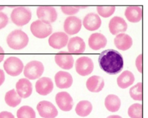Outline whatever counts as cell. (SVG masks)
<instances>
[{
	"label": "cell",
	"mask_w": 148,
	"mask_h": 118,
	"mask_svg": "<svg viewBox=\"0 0 148 118\" xmlns=\"http://www.w3.org/2000/svg\"><path fill=\"white\" fill-rule=\"evenodd\" d=\"M98 62L101 68L110 75L118 73L122 70L124 65L122 55L117 50L108 49L100 54Z\"/></svg>",
	"instance_id": "6da1fadb"
},
{
	"label": "cell",
	"mask_w": 148,
	"mask_h": 118,
	"mask_svg": "<svg viewBox=\"0 0 148 118\" xmlns=\"http://www.w3.org/2000/svg\"><path fill=\"white\" fill-rule=\"evenodd\" d=\"M6 42L10 48L19 50L27 45L29 42V38L27 35L21 30L15 29L8 35Z\"/></svg>",
	"instance_id": "7a4b0ae2"
},
{
	"label": "cell",
	"mask_w": 148,
	"mask_h": 118,
	"mask_svg": "<svg viewBox=\"0 0 148 118\" xmlns=\"http://www.w3.org/2000/svg\"><path fill=\"white\" fill-rule=\"evenodd\" d=\"M30 9L25 7L19 6L14 8L10 14L12 22L18 26H22L29 22L32 18Z\"/></svg>",
	"instance_id": "3957f363"
},
{
	"label": "cell",
	"mask_w": 148,
	"mask_h": 118,
	"mask_svg": "<svg viewBox=\"0 0 148 118\" xmlns=\"http://www.w3.org/2000/svg\"><path fill=\"white\" fill-rule=\"evenodd\" d=\"M30 29L34 36L40 39L46 37L52 31V28L51 24L45 23L40 20L33 22L31 24Z\"/></svg>",
	"instance_id": "277c9868"
},
{
	"label": "cell",
	"mask_w": 148,
	"mask_h": 118,
	"mask_svg": "<svg viewBox=\"0 0 148 118\" xmlns=\"http://www.w3.org/2000/svg\"><path fill=\"white\" fill-rule=\"evenodd\" d=\"M44 70V66L42 62L36 60H32L25 66L23 73L28 79H34L40 77Z\"/></svg>",
	"instance_id": "5b68a950"
},
{
	"label": "cell",
	"mask_w": 148,
	"mask_h": 118,
	"mask_svg": "<svg viewBox=\"0 0 148 118\" xmlns=\"http://www.w3.org/2000/svg\"><path fill=\"white\" fill-rule=\"evenodd\" d=\"M3 66L4 70L8 74L16 76L22 72L24 65L19 58L15 56H10L4 61Z\"/></svg>",
	"instance_id": "8992f818"
},
{
	"label": "cell",
	"mask_w": 148,
	"mask_h": 118,
	"mask_svg": "<svg viewBox=\"0 0 148 118\" xmlns=\"http://www.w3.org/2000/svg\"><path fill=\"white\" fill-rule=\"evenodd\" d=\"M36 14L39 20L47 23L54 22L57 18L55 9L51 6H40L36 10Z\"/></svg>",
	"instance_id": "52a82bcc"
},
{
	"label": "cell",
	"mask_w": 148,
	"mask_h": 118,
	"mask_svg": "<svg viewBox=\"0 0 148 118\" xmlns=\"http://www.w3.org/2000/svg\"><path fill=\"white\" fill-rule=\"evenodd\" d=\"M36 108L40 116L44 118H54L58 115L56 106L48 101H40L37 104Z\"/></svg>",
	"instance_id": "ba28073f"
},
{
	"label": "cell",
	"mask_w": 148,
	"mask_h": 118,
	"mask_svg": "<svg viewBox=\"0 0 148 118\" xmlns=\"http://www.w3.org/2000/svg\"><path fill=\"white\" fill-rule=\"evenodd\" d=\"M75 68L80 75L85 76L90 74L94 69V64L92 59L87 56L79 57L76 60Z\"/></svg>",
	"instance_id": "9c48e42d"
},
{
	"label": "cell",
	"mask_w": 148,
	"mask_h": 118,
	"mask_svg": "<svg viewBox=\"0 0 148 118\" xmlns=\"http://www.w3.org/2000/svg\"><path fill=\"white\" fill-rule=\"evenodd\" d=\"M55 100L58 106L62 110L68 111L72 109L73 105V99L68 92H58L56 95Z\"/></svg>",
	"instance_id": "30bf717a"
},
{
	"label": "cell",
	"mask_w": 148,
	"mask_h": 118,
	"mask_svg": "<svg viewBox=\"0 0 148 118\" xmlns=\"http://www.w3.org/2000/svg\"><path fill=\"white\" fill-rule=\"evenodd\" d=\"M82 25V21L80 18L75 16H70L67 17L64 21V30L69 35H74L80 31Z\"/></svg>",
	"instance_id": "8fae6325"
},
{
	"label": "cell",
	"mask_w": 148,
	"mask_h": 118,
	"mask_svg": "<svg viewBox=\"0 0 148 118\" xmlns=\"http://www.w3.org/2000/svg\"><path fill=\"white\" fill-rule=\"evenodd\" d=\"M69 39L67 35L62 32H58L53 33L49 37V45L55 49H59L65 47L67 44Z\"/></svg>",
	"instance_id": "7c38bea8"
},
{
	"label": "cell",
	"mask_w": 148,
	"mask_h": 118,
	"mask_svg": "<svg viewBox=\"0 0 148 118\" xmlns=\"http://www.w3.org/2000/svg\"><path fill=\"white\" fill-rule=\"evenodd\" d=\"M56 64L61 68L66 69L71 68L73 66V58L69 52L61 51L56 54L55 56Z\"/></svg>",
	"instance_id": "4fadbf2b"
},
{
	"label": "cell",
	"mask_w": 148,
	"mask_h": 118,
	"mask_svg": "<svg viewBox=\"0 0 148 118\" xmlns=\"http://www.w3.org/2000/svg\"><path fill=\"white\" fill-rule=\"evenodd\" d=\"M53 88V84L52 80L47 77H44L39 78L35 84L36 91L41 95H45L49 94Z\"/></svg>",
	"instance_id": "5bb4252c"
},
{
	"label": "cell",
	"mask_w": 148,
	"mask_h": 118,
	"mask_svg": "<svg viewBox=\"0 0 148 118\" xmlns=\"http://www.w3.org/2000/svg\"><path fill=\"white\" fill-rule=\"evenodd\" d=\"M16 92L21 98H26L29 96L32 91V83L26 78L19 79L16 84Z\"/></svg>",
	"instance_id": "9a60e30c"
},
{
	"label": "cell",
	"mask_w": 148,
	"mask_h": 118,
	"mask_svg": "<svg viewBox=\"0 0 148 118\" xmlns=\"http://www.w3.org/2000/svg\"><path fill=\"white\" fill-rule=\"evenodd\" d=\"M109 28L110 32L113 35L125 32L127 28V25L123 18L114 16L110 20Z\"/></svg>",
	"instance_id": "2e32d148"
},
{
	"label": "cell",
	"mask_w": 148,
	"mask_h": 118,
	"mask_svg": "<svg viewBox=\"0 0 148 118\" xmlns=\"http://www.w3.org/2000/svg\"><path fill=\"white\" fill-rule=\"evenodd\" d=\"M83 24L84 27L87 30L94 31L98 29L101 26V20L96 14L91 12L87 14L84 17Z\"/></svg>",
	"instance_id": "e0dca14e"
},
{
	"label": "cell",
	"mask_w": 148,
	"mask_h": 118,
	"mask_svg": "<svg viewBox=\"0 0 148 118\" xmlns=\"http://www.w3.org/2000/svg\"><path fill=\"white\" fill-rule=\"evenodd\" d=\"M54 78L56 86L60 88L70 87L73 82L71 75L69 72L65 71H58L56 74Z\"/></svg>",
	"instance_id": "ac0fdd59"
},
{
	"label": "cell",
	"mask_w": 148,
	"mask_h": 118,
	"mask_svg": "<svg viewBox=\"0 0 148 118\" xmlns=\"http://www.w3.org/2000/svg\"><path fill=\"white\" fill-rule=\"evenodd\" d=\"M67 48L70 53L79 54L84 51L86 44L82 38L76 36L70 39L67 44Z\"/></svg>",
	"instance_id": "d6986e66"
},
{
	"label": "cell",
	"mask_w": 148,
	"mask_h": 118,
	"mask_svg": "<svg viewBox=\"0 0 148 118\" xmlns=\"http://www.w3.org/2000/svg\"><path fill=\"white\" fill-rule=\"evenodd\" d=\"M107 43L106 37L102 34L96 33L92 34L88 40V44L92 49L97 50L105 47Z\"/></svg>",
	"instance_id": "ffe728a7"
},
{
	"label": "cell",
	"mask_w": 148,
	"mask_h": 118,
	"mask_svg": "<svg viewBox=\"0 0 148 118\" xmlns=\"http://www.w3.org/2000/svg\"><path fill=\"white\" fill-rule=\"evenodd\" d=\"M114 43L116 47L119 49L125 51L129 49L133 43L132 39L128 35L119 33L114 39Z\"/></svg>",
	"instance_id": "44dd1931"
},
{
	"label": "cell",
	"mask_w": 148,
	"mask_h": 118,
	"mask_svg": "<svg viewBox=\"0 0 148 118\" xmlns=\"http://www.w3.org/2000/svg\"><path fill=\"white\" fill-rule=\"evenodd\" d=\"M86 84L89 91L92 92H98L101 91L103 88L104 82L101 77L93 75L87 79Z\"/></svg>",
	"instance_id": "7402d4cb"
},
{
	"label": "cell",
	"mask_w": 148,
	"mask_h": 118,
	"mask_svg": "<svg viewBox=\"0 0 148 118\" xmlns=\"http://www.w3.org/2000/svg\"><path fill=\"white\" fill-rule=\"evenodd\" d=\"M125 15L129 21L137 22L142 19V9L138 6H129L125 9Z\"/></svg>",
	"instance_id": "603a6c76"
},
{
	"label": "cell",
	"mask_w": 148,
	"mask_h": 118,
	"mask_svg": "<svg viewBox=\"0 0 148 118\" xmlns=\"http://www.w3.org/2000/svg\"><path fill=\"white\" fill-rule=\"evenodd\" d=\"M134 80L135 78L133 74L130 71L126 70L118 77L117 82L119 87L125 89L132 85Z\"/></svg>",
	"instance_id": "cb8c5ba5"
},
{
	"label": "cell",
	"mask_w": 148,
	"mask_h": 118,
	"mask_svg": "<svg viewBox=\"0 0 148 118\" xmlns=\"http://www.w3.org/2000/svg\"><path fill=\"white\" fill-rule=\"evenodd\" d=\"M121 104L120 98L115 95L109 94L105 99V106L110 111L114 112L117 111L120 108Z\"/></svg>",
	"instance_id": "d4e9b609"
},
{
	"label": "cell",
	"mask_w": 148,
	"mask_h": 118,
	"mask_svg": "<svg viewBox=\"0 0 148 118\" xmlns=\"http://www.w3.org/2000/svg\"><path fill=\"white\" fill-rule=\"evenodd\" d=\"M91 103L87 100H82L79 101L76 105L75 111L79 116L84 117L88 115L92 110Z\"/></svg>",
	"instance_id": "484cf974"
},
{
	"label": "cell",
	"mask_w": 148,
	"mask_h": 118,
	"mask_svg": "<svg viewBox=\"0 0 148 118\" xmlns=\"http://www.w3.org/2000/svg\"><path fill=\"white\" fill-rule=\"evenodd\" d=\"M6 103L9 106L15 107L18 105L21 101V97L18 94L14 89L7 91L5 96Z\"/></svg>",
	"instance_id": "4316f807"
},
{
	"label": "cell",
	"mask_w": 148,
	"mask_h": 118,
	"mask_svg": "<svg viewBox=\"0 0 148 118\" xmlns=\"http://www.w3.org/2000/svg\"><path fill=\"white\" fill-rule=\"evenodd\" d=\"M17 118H36L35 111L31 107L23 105L20 107L16 112Z\"/></svg>",
	"instance_id": "83f0119b"
},
{
	"label": "cell",
	"mask_w": 148,
	"mask_h": 118,
	"mask_svg": "<svg viewBox=\"0 0 148 118\" xmlns=\"http://www.w3.org/2000/svg\"><path fill=\"white\" fill-rule=\"evenodd\" d=\"M142 105L139 103H135L129 108L128 114L131 118H142Z\"/></svg>",
	"instance_id": "f1b7e54d"
},
{
	"label": "cell",
	"mask_w": 148,
	"mask_h": 118,
	"mask_svg": "<svg viewBox=\"0 0 148 118\" xmlns=\"http://www.w3.org/2000/svg\"><path fill=\"white\" fill-rule=\"evenodd\" d=\"M129 93L134 100L141 101L142 99V83H138L131 87Z\"/></svg>",
	"instance_id": "f546056e"
},
{
	"label": "cell",
	"mask_w": 148,
	"mask_h": 118,
	"mask_svg": "<svg viewBox=\"0 0 148 118\" xmlns=\"http://www.w3.org/2000/svg\"><path fill=\"white\" fill-rule=\"evenodd\" d=\"M115 6H97V11L99 14L104 18H108L111 16L114 12Z\"/></svg>",
	"instance_id": "4dcf8cb0"
},
{
	"label": "cell",
	"mask_w": 148,
	"mask_h": 118,
	"mask_svg": "<svg viewBox=\"0 0 148 118\" xmlns=\"http://www.w3.org/2000/svg\"><path fill=\"white\" fill-rule=\"evenodd\" d=\"M61 9L64 14L68 15L76 14L79 12V9L77 6H61Z\"/></svg>",
	"instance_id": "1f68e13d"
},
{
	"label": "cell",
	"mask_w": 148,
	"mask_h": 118,
	"mask_svg": "<svg viewBox=\"0 0 148 118\" xmlns=\"http://www.w3.org/2000/svg\"><path fill=\"white\" fill-rule=\"evenodd\" d=\"M8 18L7 15L2 12H0V29L4 28L7 24Z\"/></svg>",
	"instance_id": "d6a6232c"
},
{
	"label": "cell",
	"mask_w": 148,
	"mask_h": 118,
	"mask_svg": "<svg viewBox=\"0 0 148 118\" xmlns=\"http://www.w3.org/2000/svg\"><path fill=\"white\" fill-rule=\"evenodd\" d=\"M0 118H15L11 112L7 111H3L0 112Z\"/></svg>",
	"instance_id": "836d02e7"
},
{
	"label": "cell",
	"mask_w": 148,
	"mask_h": 118,
	"mask_svg": "<svg viewBox=\"0 0 148 118\" xmlns=\"http://www.w3.org/2000/svg\"><path fill=\"white\" fill-rule=\"evenodd\" d=\"M142 58L141 55H139L137 58L136 62V66L138 71L142 72Z\"/></svg>",
	"instance_id": "e575fe53"
},
{
	"label": "cell",
	"mask_w": 148,
	"mask_h": 118,
	"mask_svg": "<svg viewBox=\"0 0 148 118\" xmlns=\"http://www.w3.org/2000/svg\"><path fill=\"white\" fill-rule=\"evenodd\" d=\"M5 79V75L3 71L0 68V85L4 82Z\"/></svg>",
	"instance_id": "d590c367"
},
{
	"label": "cell",
	"mask_w": 148,
	"mask_h": 118,
	"mask_svg": "<svg viewBox=\"0 0 148 118\" xmlns=\"http://www.w3.org/2000/svg\"><path fill=\"white\" fill-rule=\"evenodd\" d=\"M4 56V53L3 48L0 46V62L3 60Z\"/></svg>",
	"instance_id": "8d00e7d4"
},
{
	"label": "cell",
	"mask_w": 148,
	"mask_h": 118,
	"mask_svg": "<svg viewBox=\"0 0 148 118\" xmlns=\"http://www.w3.org/2000/svg\"><path fill=\"white\" fill-rule=\"evenodd\" d=\"M106 118H122L121 116L118 115H110L108 117H107Z\"/></svg>",
	"instance_id": "74e56055"
},
{
	"label": "cell",
	"mask_w": 148,
	"mask_h": 118,
	"mask_svg": "<svg viewBox=\"0 0 148 118\" xmlns=\"http://www.w3.org/2000/svg\"><path fill=\"white\" fill-rule=\"evenodd\" d=\"M5 7V6H0V10L3 9Z\"/></svg>",
	"instance_id": "f35d334b"
}]
</instances>
